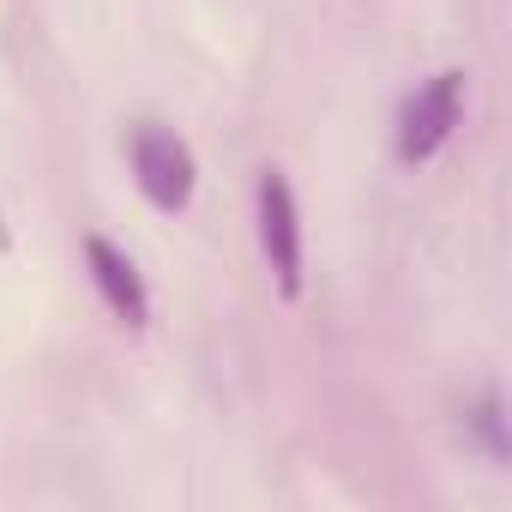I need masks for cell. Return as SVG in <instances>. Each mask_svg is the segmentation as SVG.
Here are the masks:
<instances>
[{"label": "cell", "mask_w": 512, "mask_h": 512, "mask_svg": "<svg viewBox=\"0 0 512 512\" xmlns=\"http://www.w3.org/2000/svg\"><path fill=\"white\" fill-rule=\"evenodd\" d=\"M127 157H133V181H139V193H145L157 211H181V205L193 199V151H187L181 133H169L163 121L133 127Z\"/></svg>", "instance_id": "6da1fadb"}, {"label": "cell", "mask_w": 512, "mask_h": 512, "mask_svg": "<svg viewBox=\"0 0 512 512\" xmlns=\"http://www.w3.org/2000/svg\"><path fill=\"white\" fill-rule=\"evenodd\" d=\"M85 266H91V284H97L103 308L121 326H145L151 320V296H145V284H139V272H133V260L121 247H109L103 235H85Z\"/></svg>", "instance_id": "277c9868"}, {"label": "cell", "mask_w": 512, "mask_h": 512, "mask_svg": "<svg viewBox=\"0 0 512 512\" xmlns=\"http://www.w3.org/2000/svg\"><path fill=\"white\" fill-rule=\"evenodd\" d=\"M464 115V73H434L416 97H404V115H398V157L404 163H428L452 127Z\"/></svg>", "instance_id": "7a4b0ae2"}, {"label": "cell", "mask_w": 512, "mask_h": 512, "mask_svg": "<svg viewBox=\"0 0 512 512\" xmlns=\"http://www.w3.org/2000/svg\"><path fill=\"white\" fill-rule=\"evenodd\" d=\"M260 247H266L284 296H296L302 290V217H296V193L284 169H260Z\"/></svg>", "instance_id": "3957f363"}]
</instances>
